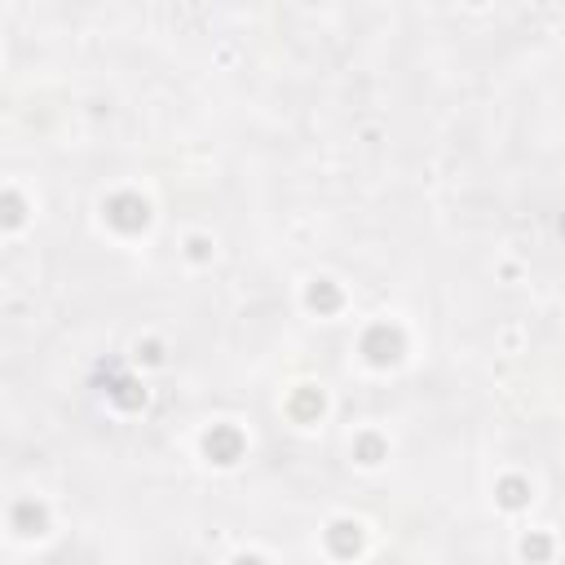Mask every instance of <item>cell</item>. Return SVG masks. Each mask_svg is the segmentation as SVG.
Wrapping results in <instances>:
<instances>
[{
  "label": "cell",
  "mask_w": 565,
  "mask_h": 565,
  "mask_svg": "<svg viewBox=\"0 0 565 565\" xmlns=\"http://www.w3.org/2000/svg\"><path fill=\"white\" fill-rule=\"evenodd\" d=\"M234 565H261V561H257V557H238Z\"/></svg>",
  "instance_id": "8992f818"
},
{
  "label": "cell",
  "mask_w": 565,
  "mask_h": 565,
  "mask_svg": "<svg viewBox=\"0 0 565 565\" xmlns=\"http://www.w3.org/2000/svg\"><path fill=\"white\" fill-rule=\"evenodd\" d=\"M548 548H552V544H548L544 534H530V539H525V544H521V552H525V557H530V561H544V557H548Z\"/></svg>",
  "instance_id": "5b68a950"
},
{
  "label": "cell",
  "mask_w": 565,
  "mask_h": 565,
  "mask_svg": "<svg viewBox=\"0 0 565 565\" xmlns=\"http://www.w3.org/2000/svg\"><path fill=\"white\" fill-rule=\"evenodd\" d=\"M336 300H340V296H336L327 283H318L314 292H309V305H314V309H336Z\"/></svg>",
  "instance_id": "277c9868"
},
{
  "label": "cell",
  "mask_w": 565,
  "mask_h": 565,
  "mask_svg": "<svg viewBox=\"0 0 565 565\" xmlns=\"http://www.w3.org/2000/svg\"><path fill=\"white\" fill-rule=\"evenodd\" d=\"M499 499H503V508H521V503H525V482L508 477V482L499 486Z\"/></svg>",
  "instance_id": "3957f363"
},
{
  "label": "cell",
  "mask_w": 565,
  "mask_h": 565,
  "mask_svg": "<svg viewBox=\"0 0 565 565\" xmlns=\"http://www.w3.org/2000/svg\"><path fill=\"white\" fill-rule=\"evenodd\" d=\"M358 544H363L358 525H349V521H336V525H331V548L340 552V557H349V552H358Z\"/></svg>",
  "instance_id": "7a4b0ae2"
},
{
  "label": "cell",
  "mask_w": 565,
  "mask_h": 565,
  "mask_svg": "<svg viewBox=\"0 0 565 565\" xmlns=\"http://www.w3.org/2000/svg\"><path fill=\"white\" fill-rule=\"evenodd\" d=\"M238 451H243V437H238L234 428H212L208 433V455L216 464H234Z\"/></svg>",
  "instance_id": "6da1fadb"
}]
</instances>
